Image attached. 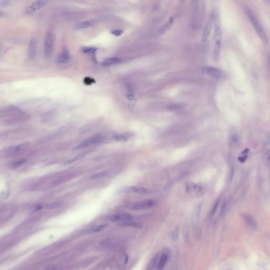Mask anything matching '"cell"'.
<instances>
[{"mask_svg": "<svg viewBox=\"0 0 270 270\" xmlns=\"http://www.w3.org/2000/svg\"><path fill=\"white\" fill-rule=\"evenodd\" d=\"M242 216L244 218L245 221L249 227L252 228H255L256 226V223L255 221L254 218L251 216L250 215L246 213H244L242 214Z\"/></svg>", "mask_w": 270, "mask_h": 270, "instance_id": "20", "label": "cell"}, {"mask_svg": "<svg viewBox=\"0 0 270 270\" xmlns=\"http://www.w3.org/2000/svg\"><path fill=\"white\" fill-rule=\"evenodd\" d=\"M97 50V49L95 47H83L81 49V51L82 52H83V54H91V55H94Z\"/></svg>", "mask_w": 270, "mask_h": 270, "instance_id": "24", "label": "cell"}, {"mask_svg": "<svg viewBox=\"0 0 270 270\" xmlns=\"http://www.w3.org/2000/svg\"><path fill=\"white\" fill-rule=\"evenodd\" d=\"M63 205V202H57L48 204H42V209L45 210H54L60 207Z\"/></svg>", "mask_w": 270, "mask_h": 270, "instance_id": "21", "label": "cell"}, {"mask_svg": "<svg viewBox=\"0 0 270 270\" xmlns=\"http://www.w3.org/2000/svg\"><path fill=\"white\" fill-rule=\"evenodd\" d=\"M30 145V143L29 142H25V143L19 144V145H17L14 146L12 148L11 150L14 152H19V151H23L24 149H26L27 148L29 147Z\"/></svg>", "mask_w": 270, "mask_h": 270, "instance_id": "23", "label": "cell"}, {"mask_svg": "<svg viewBox=\"0 0 270 270\" xmlns=\"http://www.w3.org/2000/svg\"><path fill=\"white\" fill-rule=\"evenodd\" d=\"M127 98L130 100H135L134 92H133V90L130 87H129V88H128L127 94Z\"/></svg>", "mask_w": 270, "mask_h": 270, "instance_id": "31", "label": "cell"}, {"mask_svg": "<svg viewBox=\"0 0 270 270\" xmlns=\"http://www.w3.org/2000/svg\"><path fill=\"white\" fill-rule=\"evenodd\" d=\"M207 187L202 183H190L186 185V192L195 196H202L205 193Z\"/></svg>", "mask_w": 270, "mask_h": 270, "instance_id": "3", "label": "cell"}, {"mask_svg": "<svg viewBox=\"0 0 270 270\" xmlns=\"http://www.w3.org/2000/svg\"><path fill=\"white\" fill-rule=\"evenodd\" d=\"M214 16H212L208 20L205 26L202 35V42L203 43L206 42L208 39L214 23Z\"/></svg>", "mask_w": 270, "mask_h": 270, "instance_id": "8", "label": "cell"}, {"mask_svg": "<svg viewBox=\"0 0 270 270\" xmlns=\"http://www.w3.org/2000/svg\"><path fill=\"white\" fill-rule=\"evenodd\" d=\"M214 28L215 44L221 45L222 40V29L221 26L220 17L218 14L215 15L214 18Z\"/></svg>", "mask_w": 270, "mask_h": 270, "instance_id": "6", "label": "cell"}, {"mask_svg": "<svg viewBox=\"0 0 270 270\" xmlns=\"http://www.w3.org/2000/svg\"><path fill=\"white\" fill-rule=\"evenodd\" d=\"M54 41V34L52 31L48 32L45 35L44 44V52L46 58H49L52 55Z\"/></svg>", "mask_w": 270, "mask_h": 270, "instance_id": "2", "label": "cell"}, {"mask_svg": "<svg viewBox=\"0 0 270 270\" xmlns=\"http://www.w3.org/2000/svg\"><path fill=\"white\" fill-rule=\"evenodd\" d=\"M104 141L103 137H100V136L91 137L82 141L81 143H80L77 147H76L75 149L77 150V149H82L86 147H88L89 146L104 142Z\"/></svg>", "mask_w": 270, "mask_h": 270, "instance_id": "7", "label": "cell"}, {"mask_svg": "<svg viewBox=\"0 0 270 270\" xmlns=\"http://www.w3.org/2000/svg\"><path fill=\"white\" fill-rule=\"evenodd\" d=\"M107 226V224L95 225V226L92 227L90 229V231L91 232H92V233L100 232V231L104 230V229H106Z\"/></svg>", "mask_w": 270, "mask_h": 270, "instance_id": "26", "label": "cell"}, {"mask_svg": "<svg viewBox=\"0 0 270 270\" xmlns=\"http://www.w3.org/2000/svg\"><path fill=\"white\" fill-rule=\"evenodd\" d=\"M249 152V149L246 148V149H244V151H243L242 152V154L244 155H247Z\"/></svg>", "mask_w": 270, "mask_h": 270, "instance_id": "38", "label": "cell"}, {"mask_svg": "<svg viewBox=\"0 0 270 270\" xmlns=\"http://www.w3.org/2000/svg\"><path fill=\"white\" fill-rule=\"evenodd\" d=\"M245 12H246V15L249 17L253 27L254 28L255 30L256 31V33H258L261 40L262 41L263 44L265 45H267L268 44V41L267 33L265 32L264 29H263V26L258 19L257 18V16L255 14L254 12L249 8H246L245 9Z\"/></svg>", "mask_w": 270, "mask_h": 270, "instance_id": "1", "label": "cell"}, {"mask_svg": "<svg viewBox=\"0 0 270 270\" xmlns=\"http://www.w3.org/2000/svg\"><path fill=\"white\" fill-rule=\"evenodd\" d=\"M132 135L129 133H116L113 135V138L117 141L126 142L131 138Z\"/></svg>", "mask_w": 270, "mask_h": 270, "instance_id": "19", "label": "cell"}, {"mask_svg": "<svg viewBox=\"0 0 270 270\" xmlns=\"http://www.w3.org/2000/svg\"><path fill=\"white\" fill-rule=\"evenodd\" d=\"M133 218L132 215L127 213H122L113 215L108 217V220L112 222H123Z\"/></svg>", "mask_w": 270, "mask_h": 270, "instance_id": "10", "label": "cell"}, {"mask_svg": "<svg viewBox=\"0 0 270 270\" xmlns=\"http://www.w3.org/2000/svg\"><path fill=\"white\" fill-rule=\"evenodd\" d=\"M83 83L86 86H90L96 82L95 79H94V78H91L90 77H86L83 79Z\"/></svg>", "mask_w": 270, "mask_h": 270, "instance_id": "29", "label": "cell"}, {"mask_svg": "<svg viewBox=\"0 0 270 270\" xmlns=\"http://www.w3.org/2000/svg\"><path fill=\"white\" fill-rule=\"evenodd\" d=\"M174 20H175V18L173 16H170L168 18L167 21L164 24H163V26H161V28H160V29H159V32H160V33L161 34H164L165 32H166L167 31H168V30L171 28L172 25L173 24Z\"/></svg>", "mask_w": 270, "mask_h": 270, "instance_id": "17", "label": "cell"}, {"mask_svg": "<svg viewBox=\"0 0 270 270\" xmlns=\"http://www.w3.org/2000/svg\"><path fill=\"white\" fill-rule=\"evenodd\" d=\"M119 225L123 227H136L139 228L142 227V225L140 224L135 221H133L132 220H128L126 221H123L120 223Z\"/></svg>", "mask_w": 270, "mask_h": 270, "instance_id": "22", "label": "cell"}, {"mask_svg": "<svg viewBox=\"0 0 270 270\" xmlns=\"http://www.w3.org/2000/svg\"><path fill=\"white\" fill-rule=\"evenodd\" d=\"M155 201L151 199H145L142 201L134 202L129 205V208L132 210H142L152 207L155 205Z\"/></svg>", "mask_w": 270, "mask_h": 270, "instance_id": "5", "label": "cell"}, {"mask_svg": "<svg viewBox=\"0 0 270 270\" xmlns=\"http://www.w3.org/2000/svg\"><path fill=\"white\" fill-rule=\"evenodd\" d=\"M70 60V54L67 47H64L58 56L57 61L60 64H65Z\"/></svg>", "mask_w": 270, "mask_h": 270, "instance_id": "11", "label": "cell"}, {"mask_svg": "<svg viewBox=\"0 0 270 270\" xmlns=\"http://www.w3.org/2000/svg\"><path fill=\"white\" fill-rule=\"evenodd\" d=\"M269 158H270V156H269Z\"/></svg>", "mask_w": 270, "mask_h": 270, "instance_id": "40", "label": "cell"}, {"mask_svg": "<svg viewBox=\"0 0 270 270\" xmlns=\"http://www.w3.org/2000/svg\"><path fill=\"white\" fill-rule=\"evenodd\" d=\"M124 191L125 192L129 193H135L138 194H145L148 192L147 189L145 187L137 186H130L125 188Z\"/></svg>", "mask_w": 270, "mask_h": 270, "instance_id": "13", "label": "cell"}, {"mask_svg": "<svg viewBox=\"0 0 270 270\" xmlns=\"http://www.w3.org/2000/svg\"><path fill=\"white\" fill-rule=\"evenodd\" d=\"M161 254V252H158L156 255L152 258V260H151V261L149 263L147 270H157Z\"/></svg>", "mask_w": 270, "mask_h": 270, "instance_id": "18", "label": "cell"}, {"mask_svg": "<svg viewBox=\"0 0 270 270\" xmlns=\"http://www.w3.org/2000/svg\"><path fill=\"white\" fill-rule=\"evenodd\" d=\"M171 236H172V239L174 241H176L179 237V229L178 228H177L176 230H174L172 233V234H171Z\"/></svg>", "mask_w": 270, "mask_h": 270, "instance_id": "33", "label": "cell"}, {"mask_svg": "<svg viewBox=\"0 0 270 270\" xmlns=\"http://www.w3.org/2000/svg\"><path fill=\"white\" fill-rule=\"evenodd\" d=\"M83 155L82 154L78 155L73 157L71 159H69V160H68L67 161H65L64 164H63V165L64 166H68V165L72 164L75 163L76 161H78L80 159H81L83 157Z\"/></svg>", "mask_w": 270, "mask_h": 270, "instance_id": "25", "label": "cell"}, {"mask_svg": "<svg viewBox=\"0 0 270 270\" xmlns=\"http://www.w3.org/2000/svg\"><path fill=\"white\" fill-rule=\"evenodd\" d=\"M227 202L226 200H224L223 202L222 203V206H221V215H223L225 213L226 208Z\"/></svg>", "mask_w": 270, "mask_h": 270, "instance_id": "34", "label": "cell"}, {"mask_svg": "<svg viewBox=\"0 0 270 270\" xmlns=\"http://www.w3.org/2000/svg\"><path fill=\"white\" fill-rule=\"evenodd\" d=\"M38 42L35 38H32L30 41L28 48V57L29 59H33L36 54Z\"/></svg>", "mask_w": 270, "mask_h": 270, "instance_id": "12", "label": "cell"}, {"mask_svg": "<svg viewBox=\"0 0 270 270\" xmlns=\"http://www.w3.org/2000/svg\"><path fill=\"white\" fill-rule=\"evenodd\" d=\"M121 62V59L120 58L113 57L107 58L101 63V66L103 67H108L114 64H118Z\"/></svg>", "mask_w": 270, "mask_h": 270, "instance_id": "15", "label": "cell"}, {"mask_svg": "<svg viewBox=\"0 0 270 270\" xmlns=\"http://www.w3.org/2000/svg\"><path fill=\"white\" fill-rule=\"evenodd\" d=\"M108 173H109L107 171H102V172L98 173L95 174V175H92L91 177V179H102L105 177L107 176L108 175Z\"/></svg>", "mask_w": 270, "mask_h": 270, "instance_id": "28", "label": "cell"}, {"mask_svg": "<svg viewBox=\"0 0 270 270\" xmlns=\"http://www.w3.org/2000/svg\"><path fill=\"white\" fill-rule=\"evenodd\" d=\"M169 257H170L169 252L167 249H165L164 251L161 254L157 270H163L168 261Z\"/></svg>", "mask_w": 270, "mask_h": 270, "instance_id": "14", "label": "cell"}, {"mask_svg": "<svg viewBox=\"0 0 270 270\" xmlns=\"http://www.w3.org/2000/svg\"><path fill=\"white\" fill-rule=\"evenodd\" d=\"M27 161L26 159H22L20 160H18L16 161H14L12 163L11 165V167L12 168H16L22 166L23 165L25 164Z\"/></svg>", "mask_w": 270, "mask_h": 270, "instance_id": "27", "label": "cell"}, {"mask_svg": "<svg viewBox=\"0 0 270 270\" xmlns=\"http://www.w3.org/2000/svg\"><path fill=\"white\" fill-rule=\"evenodd\" d=\"M95 24V22L94 20H85L76 25L75 28L77 30L87 29L94 26Z\"/></svg>", "mask_w": 270, "mask_h": 270, "instance_id": "16", "label": "cell"}, {"mask_svg": "<svg viewBox=\"0 0 270 270\" xmlns=\"http://www.w3.org/2000/svg\"><path fill=\"white\" fill-rule=\"evenodd\" d=\"M219 203H220V201L219 200H218V201H217L216 202H215V204L213 206V208H212V210L211 215L214 214L215 212H216V210L217 208L218 207Z\"/></svg>", "mask_w": 270, "mask_h": 270, "instance_id": "35", "label": "cell"}, {"mask_svg": "<svg viewBox=\"0 0 270 270\" xmlns=\"http://www.w3.org/2000/svg\"><path fill=\"white\" fill-rule=\"evenodd\" d=\"M184 239L187 242L189 240V230L188 227H185L183 230Z\"/></svg>", "mask_w": 270, "mask_h": 270, "instance_id": "30", "label": "cell"}, {"mask_svg": "<svg viewBox=\"0 0 270 270\" xmlns=\"http://www.w3.org/2000/svg\"><path fill=\"white\" fill-rule=\"evenodd\" d=\"M170 270H177L176 263L175 261H174L171 262V263H170Z\"/></svg>", "mask_w": 270, "mask_h": 270, "instance_id": "36", "label": "cell"}, {"mask_svg": "<svg viewBox=\"0 0 270 270\" xmlns=\"http://www.w3.org/2000/svg\"><path fill=\"white\" fill-rule=\"evenodd\" d=\"M123 32H124V31L123 30L117 29L114 30L111 32V33L115 36H120V35H123Z\"/></svg>", "mask_w": 270, "mask_h": 270, "instance_id": "32", "label": "cell"}, {"mask_svg": "<svg viewBox=\"0 0 270 270\" xmlns=\"http://www.w3.org/2000/svg\"><path fill=\"white\" fill-rule=\"evenodd\" d=\"M247 158H248V155H244V156H242V157H239L238 158V160H239V161L240 162H241V163H243L245 162V161H246V159H247Z\"/></svg>", "mask_w": 270, "mask_h": 270, "instance_id": "37", "label": "cell"}, {"mask_svg": "<svg viewBox=\"0 0 270 270\" xmlns=\"http://www.w3.org/2000/svg\"><path fill=\"white\" fill-rule=\"evenodd\" d=\"M268 65H269L270 69V53H268Z\"/></svg>", "mask_w": 270, "mask_h": 270, "instance_id": "39", "label": "cell"}, {"mask_svg": "<svg viewBox=\"0 0 270 270\" xmlns=\"http://www.w3.org/2000/svg\"><path fill=\"white\" fill-rule=\"evenodd\" d=\"M47 3L45 1H35L26 8V12L28 14H31L44 7Z\"/></svg>", "mask_w": 270, "mask_h": 270, "instance_id": "9", "label": "cell"}, {"mask_svg": "<svg viewBox=\"0 0 270 270\" xmlns=\"http://www.w3.org/2000/svg\"><path fill=\"white\" fill-rule=\"evenodd\" d=\"M202 72L204 75H207L215 79H221L224 77V73L221 70L213 67H202Z\"/></svg>", "mask_w": 270, "mask_h": 270, "instance_id": "4", "label": "cell"}]
</instances>
